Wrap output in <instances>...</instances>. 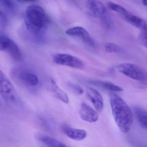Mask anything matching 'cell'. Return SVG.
I'll return each mask as SVG.
<instances>
[{"label": "cell", "mask_w": 147, "mask_h": 147, "mask_svg": "<svg viewBox=\"0 0 147 147\" xmlns=\"http://www.w3.org/2000/svg\"><path fill=\"white\" fill-rule=\"evenodd\" d=\"M112 112L116 123L123 133L129 132L133 124V113L126 102L118 95L111 94L110 97Z\"/></svg>", "instance_id": "obj_1"}, {"label": "cell", "mask_w": 147, "mask_h": 147, "mask_svg": "<svg viewBox=\"0 0 147 147\" xmlns=\"http://www.w3.org/2000/svg\"><path fill=\"white\" fill-rule=\"evenodd\" d=\"M25 24L27 30L38 34L45 28L47 19L43 9L38 6L30 5L26 8L25 14Z\"/></svg>", "instance_id": "obj_2"}, {"label": "cell", "mask_w": 147, "mask_h": 147, "mask_svg": "<svg viewBox=\"0 0 147 147\" xmlns=\"http://www.w3.org/2000/svg\"><path fill=\"white\" fill-rule=\"evenodd\" d=\"M0 94L6 102L11 104L18 100L17 92L6 76L0 70Z\"/></svg>", "instance_id": "obj_3"}, {"label": "cell", "mask_w": 147, "mask_h": 147, "mask_svg": "<svg viewBox=\"0 0 147 147\" xmlns=\"http://www.w3.org/2000/svg\"><path fill=\"white\" fill-rule=\"evenodd\" d=\"M117 69L125 76L138 81L144 82L146 81V74L141 68L134 64L131 63H123L117 66Z\"/></svg>", "instance_id": "obj_4"}, {"label": "cell", "mask_w": 147, "mask_h": 147, "mask_svg": "<svg viewBox=\"0 0 147 147\" xmlns=\"http://www.w3.org/2000/svg\"><path fill=\"white\" fill-rule=\"evenodd\" d=\"M53 61L58 65L81 69L84 67L83 62L76 57L67 54H57L53 57Z\"/></svg>", "instance_id": "obj_5"}, {"label": "cell", "mask_w": 147, "mask_h": 147, "mask_svg": "<svg viewBox=\"0 0 147 147\" xmlns=\"http://www.w3.org/2000/svg\"><path fill=\"white\" fill-rule=\"evenodd\" d=\"M66 33L70 36L77 37L82 39V41L88 46L95 47V43L86 29L80 26L72 27L66 31Z\"/></svg>", "instance_id": "obj_6"}, {"label": "cell", "mask_w": 147, "mask_h": 147, "mask_svg": "<svg viewBox=\"0 0 147 147\" xmlns=\"http://www.w3.org/2000/svg\"><path fill=\"white\" fill-rule=\"evenodd\" d=\"M15 75L24 85L30 87L36 86L39 83L38 77L35 74L27 70H15Z\"/></svg>", "instance_id": "obj_7"}, {"label": "cell", "mask_w": 147, "mask_h": 147, "mask_svg": "<svg viewBox=\"0 0 147 147\" xmlns=\"http://www.w3.org/2000/svg\"><path fill=\"white\" fill-rule=\"evenodd\" d=\"M86 95L96 110L98 111H102L104 107V100L99 92L93 88L88 87L86 89Z\"/></svg>", "instance_id": "obj_8"}, {"label": "cell", "mask_w": 147, "mask_h": 147, "mask_svg": "<svg viewBox=\"0 0 147 147\" xmlns=\"http://www.w3.org/2000/svg\"><path fill=\"white\" fill-rule=\"evenodd\" d=\"M79 113L81 118L86 122L94 123L98 119V113L86 103H83L81 104Z\"/></svg>", "instance_id": "obj_9"}, {"label": "cell", "mask_w": 147, "mask_h": 147, "mask_svg": "<svg viewBox=\"0 0 147 147\" xmlns=\"http://www.w3.org/2000/svg\"><path fill=\"white\" fill-rule=\"evenodd\" d=\"M87 5L93 15L102 18L107 13L105 5L98 0H87Z\"/></svg>", "instance_id": "obj_10"}, {"label": "cell", "mask_w": 147, "mask_h": 147, "mask_svg": "<svg viewBox=\"0 0 147 147\" xmlns=\"http://www.w3.org/2000/svg\"><path fill=\"white\" fill-rule=\"evenodd\" d=\"M36 139L49 147H64L67 145L62 142L43 133H37L35 136Z\"/></svg>", "instance_id": "obj_11"}, {"label": "cell", "mask_w": 147, "mask_h": 147, "mask_svg": "<svg viewBox=\"0 0 147 147\" xmlns=\"http://www.w3.org/2000/svg\"><path fill=\"white\" fill-rule=\"evenodd\" d=\"M64 134L71 139L76 141H81L86 138L87 132L81 129L64 127L63 129Z\"/></svg>", "instance_id": "obj_12"}, {"label": "cell", "mask_w": 147, "mask_h": 147, "mask_svg": "<svg viewBox=\"0 0 147 147\" xmlns=\"http://www.w3.org/2000/svg\"><path fill=\"white\" fill-rule=\"evenodd\" d=\"M6 51H7L15 61H21L23 57L20 49L18 45L11 39Z\"/></svg>", "instance_id": "obj_13"}, {"label": "cell", "mask_w": 147, "mask_h": 147, "mask_svg": "<svg viewBox=\"0 0 147 147\" xmlns=\"http://www.w3.org/2000/svg\"><path fill=\"white\" fill-rule=\"evenodd\" d=\"M134 111L139 124L141 127L146 129L147 128V111L144 108L139 107H134Z\"/></svg>", "instance_id": "obj_14"}, {"label": "cell", "mask_w": 147, "mask_h": 147, "mask_svg": "<svg viewBox=\"0 0 147 147\" xmlns=\"http://www.w3.org/2000/svg\"><path fill=\"white\" fill-rule=\"evenodd\" d=\"M51 89L57 98L65 104H68L69 98L67 94L62 90L54 80H51Z\"/></svg>", "instance_id": "obj_15"}, {"label": "cell", "mask_w": 147, "mask_h": 147, "mask_svg": "<svg viewBox=\"0 0 147 147\" xmlns=\"http://www.w3.org/2000/svg\"><path fill=\"white\" fill-rule=\"evenodd\" d=\"M125 18L130 24L136 28H139L142 30L147 29V24L146 22L141 18L130 14L129 13L125 16Z\"/></svg>", "instance_id": "obj_16"}, {"label": "cell", "mask_w": 147, "mask_h": 147, "mask_svg": "<svg viewBox=\"0 0 147 147\" xmlns=\"http://www.w3.org/2000/svg\"><path fill=\"white\" fill-rule=\"evenodd\" d=\"M92 82L94 85L99 86L106 90L112 92H121L123 91L122 87L112 82L102 81H93Z\"/></svg>", "instance_id": "obj_17"}, {"label": "cell", "mask_w": 147, "mask_h": 147, "mask_svg": "<svg viewBox=\"0 0 147 147\" xmlns=\"http://www.w3.org/2000/svg\"><path fill=\"white\" fill-rule=\"evenodd\" d=\"M107 5L110 9L123 15L124 17L129 13V12L125 8L118 4H115L113 2H108Z\"/></svg>", "instance_id": "obj_18"}, {"label": "cell", "mask_w": 147, "mask_h": 147, "mask_svg": "<svg viewBox=\"0 0 147 147\" xmlns=\"http://www.w3.org/2000/svg\"><path fill=\"white\" fill-rule=\"evenodd\" d=\"M12 0H0V7L7 11L12 12L15 9V5Z\"/></svg>", "instance_id": "obj_19"}, {"label": "cell", "mask_w": 147, "mask_h": 147, "mask_svg": "<svg viewBox=\"0 0 147 147\" xmlns=\"http://www.w3.org/2000/svg\"><path fill=\"white\" fill-rule=\"evenodd\" d=\"M106 52L108 53H117L120 52L121 49L118 45L112 42L107 43L105 45Z\"/></svg>", "instance_id": "obj_20"}, {"label": "cell", "mask_w": 147, "mask_h": 147, "mask_svg": "<svg viewBox=\"0 0 147 147\" xmlns=\"http://www.w3.org/2000/svg\"><path fill=\"white\" fill-rule=\"evenodd\" d=\"M11 40L5 35L0 34V51H6Z\"/></svg>", "instance_id": "obj_21"}, {"label": "cell", "mask_w": 147, "mask_h": 147, "mask_svg": "<svg viewBox=\"0 0 147 147\" xmlns=\"http://www.w3.org/2000/svg\"><path fill=\"white\" fill-rule=\"evenodd\" d=\"M69 86L74 92L78 95H81L84 92L83 88L79 85L75 83H69Z\"/></svg>", "instance_id": "obj_22"}, {"label": "cell", "mask_w": 147, "mask_h": 147, "mask_svg": "<svg viewBox=\"0 0 147 147\" xmlns=\"http://www.w3.org/2000/svg\"><path fill=\"white\" fill-rule=\"evenodd\" d=\"M142 30V32L139 36V40H140V43L145 48H147V29H143Z\"/></svg>", "instance_id": "obj_23"}, {"label": "cell", "mask_w": 147, "mask_h": 147, "mask_svg": "<svg viewBox=\"0 0 147 147\" xmlns=\"http://www.w3.org/2000/svg\"><path fill=\"white\" fill-rule=\"evenodd\" d=\"M7 21L6 16L1 11H0V25H4L7 24Z\"/></svg>", "instance_id": "obj_24"}, {"label": "cell", "mask_w": 147, "mask_h": 147, "mask_svg": "<svg viewBox=\"0 0 147 147\" xmlns=\"http://www.w3.org/2000/svg\"><path fill=\"white\" fill-rule=\"evenodd\" d=\"M19 1H23V2H34L36 0H18Z\"/></svg>", "instance_id": "obj_25"}, {"label": "cell", "mask_w": 147, "mask_h": 147, "mask_svg": "<svg viewBox=\"0 0 147 147\" xmlns=\"http://www.w3.org/2000/svg\"><path fill=\"white\" fill-rule=\"evenodd\" d=\"M147 0H142V3L145 6H147Z\"/></svg>", "instance_id": "obj_26"}]
</instances>
